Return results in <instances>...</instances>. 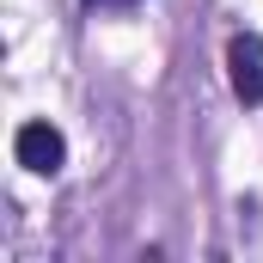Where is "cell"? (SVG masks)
Returning a JSON list of instances; mask_svg holds the SVG:
<instances>
[{
  "label": "cell",
  "instance_id": "cell-2",
  "mask_svg": "<svg viewBox=\"0 0 263 263\" xmlns=\"http://www.w3.org/2000/svg\"><path fill=\"white\" fill-rule=\"evenodd\" d=\"M227 73H233V92H239L245 104H263V43L251 31H239V37L227 43Z\"/></svg>",
  "mask_w": 263,
  "mask_h": 263
},
{
  "label": "cell",
  "instance_id": "cell-1",
  "mask_svg": "<svg viewBox=\"0 0 263 263\" xmlns=\"http://www.w3.org/2000/svg\"><path fill=\"white\" fill-rule=\"evenodd\" d=\"M12 153H18V165L25 172H37V178H55L67 159V141L62 129H49V123H25V129L12 135Z\"/></svg>",
  "mask_w": 263,
  "mask_h": 263
}]
</instances>
